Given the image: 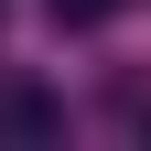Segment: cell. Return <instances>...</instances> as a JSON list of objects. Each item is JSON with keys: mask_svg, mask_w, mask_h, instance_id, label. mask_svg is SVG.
I'll use <instances>...</instances> for the list:
<instances>
[{"mask_svg": "<svg viewBox=\"0 0 151 151\" xmlns=\"http://www.w3.org/2000/svg\"><path fill=\"white\" fill-rule=\"evenodd\" d=\"M108 11H119V0H54V22H65V32H86V22H108Z\"/></svg>", "mask_w": 151, "mask_h": 151, "instance_id": "6da1fadb", "label": "cell"}]
</instances>
